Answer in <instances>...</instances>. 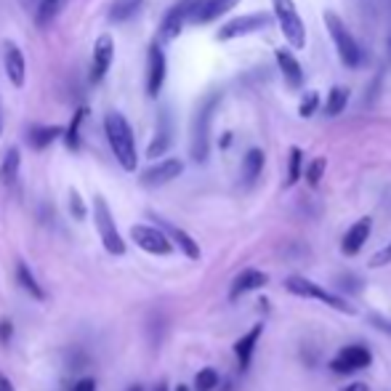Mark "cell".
I'll return each mask as SVG.
<instances>
[{
	"label": "cell",
	"instance_id": "1",
	"mask_svg": "<svg viewBox=\"0 0 391 391\" xmlns=\"http://www.w3.org/2000/svg\"><path fill=\"white\" fill-rule=\"evenodd\" d=\"M104 131H107V141L109 147H112V155L122 165V171H136L138 155H136L134 131H131L128 120L122 118L120 112H109L107 118H104Z\"/></svg>",
	"mask_w": 391,
	"mask_h": 391
},
{
	"label": "cell",
	"instance_id": "2",
	"mask_svg": "<svg viewBox=\"0 0 391 391\" xmlns=\"http://www.w3.org/2000/svg\"><path fill=\"white\" fill-rule=\"evenodd\" d=\"M218 104V94L208 96L203 104L194 112V122H192V160L205 162L208 152H211V120Z\"/></svg>",
	"mask_w": 391,
	"mask_h": 391
},
{
	"label": "cell",
	"instance_id": "3",
	"mask_svg": "<svg viewBox=\"0 0 391 391\" xmlns=\"http://www.w3.org/2000/svg\"><path fill=\"white\" fill-rule=\"evenodd\" d=\"M94 221H96V232H99V237H101L104 250H107L109 256H122V253H125V240H122V234L118 232V224H115V218H112V211H109L107 200H104L101 194H96L94 197Z\"/></svg>",
	"mask_w": 391,
	"mask_h": 391
},
{
	"label": "cell",
	"instance_id": "4",
	"mask_svg": "<svg viewBox=\"0 0 391 391\" xmlns=\"http://www.w3.org/2000/svg\"><path fill=\"white\" fill-rule=\"evenodd\" d=\"M285 290L293 293V296L322 301L325 306H330V309H336V311H343V314H354V306L346 304V298H341V296H336V293H330V290H325V287H320V285L306 280V277H290V280L285 283Z\"/></svg>",
	"mask_w": 391,
	"mask_h": 391
},
{
	"label": "cell",
	"instance_id": "5",
	"mask_svg": "<svg viewBox=\"0 0 391 391\" xmlns=\"http://www.w3.org/2000/svg\"><path fill=\"white\" fill-rule=\"evenodd\" d=\"M274 6V16L283 27L285 38L293 48H304L306 45V27H304V19L298 16V8L293 0H271Z\"/></svg>",
	"mask_w": 391,
	"mask_h": 391
},
{
	"label": "cell",
	"instance_id": "6",
	"mask_svg": "<svg viewBox=\"0 0 391 391\" xmlns=\"http://www.w3.org/2000/svg\"><path fill=\"white\" fill-rule=\"evenodd\" d=\"M325 24H327V29H330V38H333V43H336L341 62H343L346 67H360L362 54H360V45H357V41L351 38V32L346 29V24H343L333 11L325 14Z\"/></svg>",
	"mask_w": 391,
	"mask_h": 391
},
{
	"label": "cell",
	"instance_id": "7",
	"mask_svg": "<svg viewBox=\"0 0 391 391\" xmlns=\"http://www.w3.org/2000/svg\"><path fill=\"white\" fill-rule=\"evenodd\" d=\"M200 6H203V0H178L173 8L165 14V19H162V24H160L162 41H173L176 35L184 29L187 22H194Z\"/></svg>",
	"mask_w": 391,
	"mask_h": 391
},
{
	"label": "cell",
	"instance_id": "8",
	"mask_svg": "<svg viewBox=\"0 0 391 391\" xmlns=\"http://www.w3.org/2000/svg\"><path fill=\"white\" fill-rule=\"evenodd\" d=\"M131 240H134L144 253L152 256H168L173 253V243L168 240V234L157 227H149V224H134L131 227Z\"/></svg>",
	"mask_w": 391,
	"mask_h": 391
},
{
	"label": "cell",
	"instance_id": "9",
	"mask_svg": "<svg viewBox=\"0 0 391 391\" xmlns=\"http://www.w3.org/2000/svg\"><path fill=\"white\" fill-rule=\"evenodd\" d=\"M373 362V354L367 346H360V343H354V346H346V349H341L330 360V370L338 373V376H351V373H357V370H364V367H370Z\"/></svg>",
	"mask_w": 391,
	"mask_h": 391
},
{
	"label": "cell",
	"instance_id": "10",
	"mask_svg": "<svg viewBox=\"0 0 391 391\" xmlns=\"http://www.w3.org/2000/svg\"><path fill=\"white\" fill-rule=\"evenodd\" d=\"M266 24H269V16L264 14L237 16V19H232V22H227L224 27L218 29V41H232V38H240V35H250V32L266 27Z\"/></svg>",
	"mask_w": 391,
	"mask_h": 391
},
{
	"label": "cell",
	"instance_id": "11",
	"mask_svg": "<svg viewBox=\"0 0 391 391\" xmlns=\"http://www.w3.org/2000/svg\"><path fill=\"white\" fill-rule=\"evenodd\" d=\"M181 173H184V162L181 160H162L149 165L147 171L141 173V184L144 187H162V184H171Z\"/></svg>",
	"mask_w": 391,
	"mask_h": 391
},
{
	"label": "cell",
	"instance_id": "12",
	"mask_svg": "<svg viewBox=\"0 0 391 391\" xmlns=\"http://www.w3.org/2000/svg\"><path fill=\"white\" fill-rule=\"evenodd\" d=\"M3 64H6V75L8 80L14 83L16 88L24 85V78H27V62H24V54L16 43L6 41L3 43Z\"/></svg>",
	"mask_w": 391,
	"mask_h": 391
},
{
	"label": "cell",
	"instance_id": "13",
	"mask_svg": "<svg viewBox=\"0 0 391 391\" xmlns=\"http://www.w3.org/2000/svg\"><path fill=\"white\" fill-rule=\"evenodd\" d=\"M165 75H168L165 54H162L160 45H152V48H149V64H147V94L152 96V99L162 91Z\"/></svg>",
	"mask_w": 391,
	"mask_h": 391
},
{
	"label": "cell",
	"instance_id": "14",
	"mask_svg": "<svg viewBox=\"0 0 391 391\" xmlns=\"http://www.w3.org/2000/svg\"><path fill=\"white\" fill-rule=\"evenodd\" d=\"M155 221L160 224V229L165 232V234H168V240H171V243H173L176 248H178V250L184 253V256L192 258V261H197V258H200V245L194 243V240L189 237L187 232L178 229L176 224H171V221H165V218H157V216H155Z\"/></svg>",
	"mask_w": 391,
	"mask_h": 391
},
{
	"label": "cell",
	"instance_id": "15",
	"mask_svg": "<svg viewBox=\"0 0 391 391\" xmlns=\"http://www.w3.org/2000/svg\"><path fill=\"white\" fill-rule=\"evenodd\" d=\"M373 232V218H360L357 224H351V229L343 234V243H341V250L346 256H357L360 250L364 248L367 237Z\"/></svg>",
	"mask_w": 391,
	"mask_h": 391
},
{
	"label": "cell",
	"instance_id": "16",
	"mask_svg": "<svg viewBox=\"0 0 391 391\" xmlns=\"http://www.w3.org/2000/svg\"><path fill=\"white\" fill-rule=\"evenodd\" d=\"M112 56H115V41L109 35H101L94 45V69H91V80L99 83L107 75L109 64H112Z\"/></svg>",
	"mask_w": 391,
	"mask_h": 391
},
{
	"label": "cell",
	"instance_id": "17",
	"mask_svg": "<svg viewBox=\"0 0 391 391\" xmlns=\"http://www.w3.org/2000/svg\"><path fill=\"white\" fill-rule=\"evenodd\" d=\"M269 283V277H266V271H258V269H245L243 274H237L234 277V283H232V290H229V301H237L240 296L245 293H250V290H261L264 285Z\"/></svg>",
	"mask_w": 391,
	"mask_h": 391
},
{
	"label": "cell",
	"instance_id": "18",
	"mask_svg": "<svg viewBox=\"0 0 391 391\" xmlns=\"http://www.w3.org/2000/svg\"><path fill=\"white\" fill-rule=\"evenodd\" d=\"M261 333H264V325L258 322V325H253L243 338H237V343H234V357H237L240 370H248V367H250V360H253V351H256V346H258Z\"/></svg>",
	"mask_w": 391,
	"mask_h": 391
},
{
	"label": "cell",
	"instance_id": "19",
	"mask_svg": "<svg viewBox=\"0 0 391 391\" xmlns=\"http://www.w3.org/2000/svg\"><path fill=\"white\" fill-rule=\"evenodd\" d=\"M171 141H173V131H171V120L168 115H160V122H157V134L152 138V144L147 147V157H160L171 149Z\"/></svg>",
	"mask_w": 391,
	"mask_h": 391
},
{
	"label": "cell",
	"instance_id": "20",
	"mask_svg": "<svg viewBox=\"0 0 391 391\" xmlns=\"http://www.w3.org/2000/svg\"><path fill=\"white\" fill-rule=\"evenodd\" d=\"M237 3L240 0H203V6H200L197 16H194V22L197 24H208V22H213V19L224 16L227 11H232Z\"/></svg>",
	"mask_w": 391,
	"mask_h": 391
},
{
	"label": "cell",
	"instance_id": "21",
	"mask_svg": "<svg viewBox=\"0 0 391 391\" xmlns=\"http://www.w3.org/2000/svg\"><path fill=\"white\" fill-rule=\"evenodd\" d=\"M277 64H280V69H283L285 80H287V85L290 88H298L301 83H304V69H301V64H298V59L290 51H277Z\"/></svg>",
	"mask_w": 391,
	"mask_h": 391
},
{
	"label": "cell",
	"instance_id": "22",
	"mask_svg": "<svg viewBox=\"0 0 391 391\" xmlns=\"http://www.w3.org/2000/svg\"><path fill=\"white\" fill-rule=\"evenodd\" d=\"M19 165H22V152L16 147H11L6 152V157L0 162V184L3 187H14L19 178Z\"/></svg>",
	"mask_w": 391,
	"mask_h": 391
},
{
	"label": "cell",
	"instance_id": "23",
	"mask_svg": "<svg viewBox=\"0 0 391 391\" xmlns=\"http://www.w3.org/2000/svg\"><path fill=\"white\" fill-rule=\"evenodd\" d=\"M62 134H64V131H62L59 125H35V128H29L27 131V141H29V147L45 149L48 144H54Z\"/></svg>",
	"mask_w": 391,
	"mask_h": 391
},
{
	"label": "cell",
	"instance_id": "24",
	"mask_svg": "<svg viewBox=\"0 0 391 391\" xmlns=\"http://www.w3.org/2000/svg\"><path fill=\"white\" fill-rule=\"evenodd\" d=\"M141 8H144V0H115V3L109 6V22H112V24L128 22V19H134Z\"/></svg>",
	"mask_w": 391,
	"mask_h": 391
},
{
	"label": "cell",
	"instance_id": "25",
	"mask_svg": "<svg viewBox=\"0 0 391 391\" xmlns=\"http://www.w3.org/2000/svg\"><path fill=\"white\" fill-rule=\"evenodd\" d=\"M16 283L22 285L32 298H38V301H45V298H48L45 296V290L41 287V283L32 277V271H29V266L24 261H16Z\"/></svg>",
	"mask_w": 391,
	"mask_h": 391
},
{
	"label": "cell",
	"instance_id": "26",
	"mask_svg": "<svg viewBox=\"0 0 391 391\" xmlns=\"http://www.w3.org/2000/svg\"><path fill=\"white\" fill-rule=\"evenodd\" d=\"M261 171H264V152H261V149H250L243 160V184L245 187L256 184V178L261 176Z\"/></svg>",
	"mask_w": 391,
	"mask_h": 391
},
{
	"label": "cell",
	"instance_id": "27",
	"mask_svg": "<svg viewBox=\"0 0 391 391\" xmlns=\"http://www.w3.org/2000/svg\"><path fill=\"white\" fill-rule=\"evenodd\" d=\"M64 3H67V0H41V6H38V16H35V22H38L41 27H48V24L54 22L56 16L62 14V8H64Z\"/></svg>",
	"mask_w": 391,
	"mask_h": 391
},
{
	"label": "cell",
	"instance_id": "28",
	"mask_svg": "<svg viewBox=\"0 0 391 391\" xmlns=\"http://www.w3.org/2000/svg\"><path fill=\"white\" fill-rule=\"evenodd\" d=\"M346 101H349V94L343 88H333L330 96H327V101H325V115H330V118L341 115L346 109Z\"/></svg>",
	"mask_w": 391,
	"mask_h": 391
},
{
	"label": "cell",
	"instance_id": "29",
	"mask_svg": "<svg viewBox=\"0 0 391 391\" xmlns=\"http://www.w3.org/2000/svg\"><path fill=\"white\" fill-rule=\"evenodd\" d=\"M301 176H304V152L293 147L290 149V165H287V187H293Z\"/></svg>",
	"mask_w": 391,
	"mask_h": 391
},
{
	"label": "cell",
	"instance_id": "30",
	"mask_svg": "<svg viewBox=\"0 0 391 391\" xmlns=\"http://www.w3.org/2000/svg\"><path fill=\"white\" fill-rule=\"evenodd\" d=\"M194 389L197 391H213L218 389V373L213 367H203L197 376H194Z\"/></svg>",
	"mask_w": 391,
	"mask_h": 391
},
{
	"label": "cell",
	"instance_id": "31",
	"mask_svg": "<svg viewBox=\"0 0 391 391\" xmlns=\"http://www.w3.org/2000/svg\"><path fill=\"white\" fill-rule=\"evenodd\" d=\"M83 118H85V109H78V112L72 115V122H69V128H67V147L69 149H78V134H80Z\"/></svg>",
	"mask_w": 391,
	"mask_h": 391
},
{
	"label": "cell",
	"instance_id": "32",
	"mask_svg": "<svg viewBox=\"0 0 391 391\" xmlns=\"http://www.w3.org/2000/svg\"><path fill=\"white\" fill-rule=\"evenodd\" d=\"M325 165H327V162H325L322 157H320V160H314L309 165V171H306V181H309L311 187H317V184H320V178H322V173H325Z\"/></svg>",
	"mask_w": 391,
	"mask_h": 391
},
{
	"label": "cell",
	"instance_id": "33",
	"mask_svg": "<svg viewBox=\"0 0 391 391\" xmlns=\"http://www.w3.org/2000/svg\"><path fill=\"white\" fill-rule=\"evenodd\" d=\"M69 213L75 218H85V205H83V197L78 194V189L69 192Z\"/></svg>",
	"mask_w": 391,
	"mask_h": 391
},
{
	"label": "cell",
	"instance_id": "34",
	"mask_svg": "<svg viewBox=\"0 0 391 391\" xmlns=\"http://www.w3.org/2000/svg\"><path fill=\"white\" fill-rule=\"evenodd\" d=\"M317 104H320V96L314 94V91H311V94H306V99H304V104H301V115H304V118H309L311 112L317 109Z\"/></svg>",
	"mask_w": 391,
	"mask_h": 391
},
{
	"label": "cell",
	"instance_id": "35",
	"mask_svg": "<svg viewBox=\"0 0 391 391\" xmlns=\"http://www.w3.org/2000/svg\"><path fill=\"white\" fill-rule=\"evenodd\" d=\"M386 264H391V245H386L383 250H378L373 261H370V266H386Z\"/></svg>",
	"mask_w": 391,
	"mask_h": 391
},
{
	"label": "cell",
	"instance_id": "36",
	"mask_svg": "<svg viewBox=\"0 0 391 391\" xmlns=\"http://www.w3.org/2000/svg\"><path fill=\"white\" fill-rule=\"evenodd\" d=\"M11 336H14V325L8 322V320H3V322H0V343L6 346V343L11 341Z\"/></svg>",
	"mask_w": 391,
	"mask_h": 391
},
{
	"label": "cell",
	"instance_id": "37",
	"mask_svg": "<svg viewBox=\"0 0 391 391\" xmlns=\"http://www.w3.org/2000/svg\"><path fill=\"white\" fill-rule=\"evenodd\" d=\"M72 391H96V381L94 378H80V381L72 386Z\"/></svg>",
	"mask_w": 391,
	"mask_h": 391
},
{
	"label": "cell",
	"instance_id": "38",
	"mask_svg": "<svg viewBox=\"0 0 391 391\" xmlns=\"http://www.w3.org/2000/svg\"><path fill=\"white\" fill-rule=\"evenodd\" d=\"M341 391H370V386L362 383V381H357V383H349L346 389H341Z\"/></svg>",
	"mask_w": 391,
	"mask_h": 391
},
{
	"label": "cell",
	"instance_id": "39",
	"mask_svg": "<svg viewBox=\"0 0 391 391\" xmlns=\"http://www.w3.org/2000/svg\"><path fill=\"white\" fill-rule=\"evenodd\" d=\"M0 391H16V389H14V383H11L8 378L3 376V373H0Z\"/></svg>",
	"mask_w": 391,
	"mask_h": 391
},
{
	"label": "cell",
	"instance_id": "40",
	"mask_svg": "<svg viewBox=\"0 0 391 391\" xmlns=\"http://www.w3.org/2000/svg\"><path fill=\"white\" fill-rule=\"evenodd\" d=\"M376 322H378V327H381V330L391 333V322H383V320H378V317H376Z\"/></svg>",
	"mask_w": 391,
	"mask_h": 391
},
{
	"label": "cell",
	"instance_id": "41",
	"mask_svg": "<svg viewBox=\"0 0 391 391\" xmlns=\"http://www.w3.org/2000/svg\"><path fill=\"white\" fill-rule=\"evenodd\" d=\"M386 56L391 59V27H389V38H386Z\"/></svg>",
	"mask_w": 391,
	"mask_h": 391
},
{
	"label": "cell",
	"instance_id": "42",
	"mask_svg": "<svg viewBox=\"0 0 391 391\" xmlns=\"http://www.w3.org/2000/svg\"><path fill=\"white\" fill-rule=\"evenodd\" d=\"M176 391H192V389H187V386H176Z\"/></svg>",
	"mask_w": 391,
	"mask_h": 391
}]
</instances>
